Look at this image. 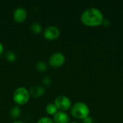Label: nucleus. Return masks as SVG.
I'll return each instance as SVG.
<instances>
[{"instance_id":"nucleus-1","label":"nucleus","mask_w":123,"mask_h":123,"mask_svg":"<svg viewBox=\"0 0 123 123\" xmlns=\"http://www.w3.org/2000/svg\"><path fill=\"white\" fill-rule=\"evenodd\" d=\"M81 22L87 27H95L102 25L104 15L101 10L95 7H90L85 9L81 14Z\"/></svg>"},{"instance_id":"nucleus-8","label":"nucleus","mask_w":123,"mask_h":123,"mask_svg":"<svg viewBox=\"0 0 123 123\" xmlns=\"http://www.w3.org/2000/svg\"><path fill=\"white\" fill-rule=\"evenodd\" d=\"M54 123H70V117L66 112L58 111L53 115Z\"/></svg>"},{"instance_id":"nucleus-5","label":"nucleus","mask_w":123,"mask_h":123,"mask_svg":"<svg viewBox=\"0 0 123 123\" xmlns=\"http://www.w3.org/2000/svg\"><path fill=\"white\" fill-rule=\"evenodd\" d=\"M66 62V57L65 55L60 52H56L53 54H52L49 59L48 63L50 66L54 68H58L62 66Z\"/></svg>"},{"instance_id":"nucleus-14","label":"nucleus","mask_w":123,"mask_h":123,"mask_svg":"<svg viewBox=\"0 0 123 123\" xmlns=\"http://www.w3.org/2000/svg\"><path fill=\"white\" fill-rule=\"evenodd\" d=\"M5 58L7 60V61L10 63H13L17 59V55L13 51H7L5 54Z\"/></svg>"},{"instance_id":"nucleus-10","label":"nucleus","mask_w":123,"mask_h":123,"mask_svg":"<svg viewBox=\"0 0 123 123\" xmlns=\"http://www.w3.org/2000/svg\"><path fill=\"white\" fill-rule=\"evenodd\" d=\"M45 111L49 115H54L58 110L54 103H49L45 107Z\"/></svg>"},{"instance_id":"nucleus-7","label":"nucleus","mask_w":123,"mask_h":123,"mask_svg":"<svg viewBox=\"0 0 123 123\" xmlns=\"http://www.w3.org/2000/svg\"><path fill=\"white\" fill-rule=\"evenodd\" d=\"M27 17V11L22 7L17 8L13 14V19L17 23H22L24 22Z\"/></svg>"},{"instance_id":"nucleus-11","label":"nucleus","mask_w":123,"mask_h":123,"mask_svg":"<svg viewBox=\"0 0 123 123\" xmlns=\"http://www.w3.org/2000/svg\"><path fill=\"white\" fill-rule=\"evenodd\" d=\"M9 115L13 119H17L20 117L21 115V110L18 106H14L12 108H11L9 111Z\"/></svg>"},{"instance_id":"nucleus-3","label":"nucleus","mask_w":123,"mask_h":123,"mask_svg":"<svg viewBox=\"0 0 123 123\" xmlns=\"http://www.w3.org/2000/svg\"><path fill=\"white\" fill-rule=\"evenodd\" d=\"M30 99V92L25 87H18L13 93V100L18 105H24Z\"/></svg>"},{"instance_id":"nucleus-16","label":"nucleus","mask_w":123,"mask_h":123,"mask_svg":"<svg viewBox=\"0 0 123 123\" xmlns=\"http://www.w3.org/2000/svg\"><path fill=\"white\" fill-rule=\"evenodd\" d=\"M43 83L45 86H48L51 83V79L48 77V76H45L44 77V79H43Z\"/></svg>"},{"instance_id":"nucleus-9","label":"nucleus","mask_w":123,"mask_h":123,"mask_svg":"<svg viewBox=\"0 0 123 123\" xmlns=\"http://www.w3.org/2000/svg\"><path fill=\"white\" fill-rule=\"evenodd\" d=\"M45 89L38 85L32 86L30 90V94H31L32 97H33L35 98L41 97L42 96H43L45 94Z\"/></svg>"},{"instance_id":"nucleus-13","label":"nucleus","mask_w":123,"mask_h":123,"mask_svg":"<svg viewBox=\"0 0 123 123\" xmlns=\"http://www.w3.org/2000/svg\"><path fill=\"white\" fill-rule=\"evenodd\" d=\"M30 29H31V30H32V32L33 33L39 34L42 31L43 27L39 22H33L30 26Z\"/></svg>"},{"instance_id":"nucleus-15","label":"nucleus","mask_w":123,"mask_h":123,"mask_svg":"<svg viewBox=\"0 0 123 123\" xmlns=\"http://www.w3.org/2000/svg\"><path fill=\"white\" fill-rule=\"evenodd\" d=\"M37 123H54V122H53V120H51L50 118L45 117L40 118V119L37 121Z\"/></svg>"},{"instance_id":"nucleus-17","label":"nucleus","mask_w":123,"mask_h":123,"mask_svg":"<svg viewBox=\"0 0 123 123\" xmlns=\"http://www.w3.org/2000/svg\"><path fill=\"white\" fill-rule=\"evenodd\" d=\"M82 123H94V120L92 117H91L90 116L84 118V120H82Z\"/></svg>"},{"instance_id":"nucleus-2","label":"nucleus","mask_w":123,"mask_h":123,"mask_svg":"<svg viewBox=\"0 0 123 123\" xmlns=\"http://www.w3.org/2000/svg\"><path fill=\"white\" fill-rule=\"evenodd\" d=\"M89 114L90 109L89 106L83 102H76L71 107V115L76 119L84 120L89 117Z\"/></svg>"},{"instance_id":"nucleus-6","label":"nucleus","mask_w":123,"mask_h":123,"mask_svg":"<svg viewBox=\"0 0 123 123\" xmlns=\"http://www.w3.org/2000/svg\"><path fill=\"white\" fill-rule=\"evenodd\" d=\"M60 34L61 32L58 27L55 26H49L45 29L43 36L48 40H54L60 36Z\"/></svg>"},{"instance_id":"nucleus-12","label":"nucleus","mask_w":123,"mask_h":123,"mask_svg":"<svg viewBox=\"0 0 123 123\" xmlns=\"http://www.w3.org/2000/svg\"><path fill=\"white\" fill-rule=\"evenodd\" d=\"M35 68L40 72H45L48 70V65L44 61H38L35 65Z\"/></svg>"},{"instance_id":"nucleus-18","label":"nucleus","mask_w":123,"mask_h":123,"mask_svg":"<svg viewBox=\"0 0 123 123\" xmlns=\"http://www.w3.org/2000/svg\"><path fill=\"white\" fill-rule=\"evenodd\" d=\"M102 25L105 26V27H110V25H111V22H110V21L109 20V19H104V20H103V22H102Z\"/></svg>"},{"instance_id":"nucleus-21","label":"nucleus","mask_w":123,"mask_h":123,"mask_svg":"<svg viewBox=\"0 0 123 123\" xmlns=\"http://www.w3.org/2000/svg\"><path fill=\"white\" fill-rule=\"evenodd\" d=\"M76 123V122H73V123Z\"/></svg>"},{"instance_id":"nucleus-19","label":"nucleus","mask_w":123,"mask_h":123,"mask_svg":"<svg viewBox=\"0 0 123 123\" xmlns=\"http://www.w3.org/2000/svg\"><path fill=\"white\" fill-rule=\"evenodd\" d=\"M4 51V47L3 45V44L1 43H0V55L1 54H3Z\"/></svg>"},{"instance_id":"nucleus-20","label":"nucleus","mask_w":123,"mask_h":123,"mask_svg":"<svg viewBox=\"0 0 123 123\" xmlns=\"http://www.w3.org/2000/svg\"><path fill=\"white\" fill-rule=\"evenodd\" d=\"M24 123L23 122H22V121H14V122H13V123Z\"/></svg>"},{"instance_id":"nucleus-4","label":"nucleus","mask_w":123,"mask_h":123,"mask_svg":"<svg viewBox=\"0 0 123 123\" xmlns=\"http://www.w3.org/2000/svg\"><path fill=\"white\" fill-rule=\"evenodd\" d=\"M54 104L58 108V110L62 112H66L72 106L71 100L70 99V98L65 95H61L57 97L54 101Z\"/></svg>"}]
</instances>
